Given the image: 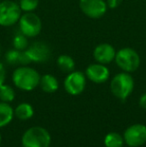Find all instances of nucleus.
I'll return each instance as SVG.
<instances>
[{
    "label": "nucleus",
    "mask_w": 146,
    "mask_h": 147,
    "mask_svg": "<svg viewBox=\"0 0 146 147\" xmlns=\"http://www.w3.org/2000/svg\"><path fill=\"white\" fill-rule=\"evenodd\" d=\"M40 74L34 68L27 65H21L17 67L12 74V81L14 85L20 90L31 91L39 86Z\"/></svg>",
    "instance_id": "obj_1"
},
{
    "label": "nucleus",
    "mask_w": 146,
    "mask_h": 147,
    "mask_svg": "<svg viewBox=\"0 0 146 147\" xmlns=\"http://www.w3.org/2000/svg\"><path fill=\"white\" fill-rule=\"evenodd\" d=\"M134 89V80L130 73L120 72L112 78L110 82L111 93L120 100L127 99Z\"/></svg>",
    "instance_id": "obj_2"
},
{
    "label": "nucleus",
    "mask_w": 146,
    "mask_h": 147,
    "mask_svg": "<svg viewBox=\"0 0 146 147\" xmlns=\"http://www.w3.org/2000/svg\"><path fill=\"white\" fill-rule=\"evenodd\" d=\"M51 136L45 128L33 126L27 129L21 138L22 147H49Z\"/></svg>",
    "instance_id": "obj_3"
},
{
    "label": "nucleus",
    "mask_w": 146,
    "mask_h": 147,
    "mask_svg": "<svg viewBox=\"0 0 146 147\" xmlns=\"http://www.w3.org/2000/svg\"><path fill=\"white\" fill-rule=\"evenodd\" d=\"M114 61L122 71L127 73L136 71L140 66V56L131 47H124L116 51Z\"/></svg>",
    "instance_id": "obj_4"
},
{
    "label": "nucleus",
    "mask_w": 146,
    "mask_h": 147,
    "mask_svg": "<svg viewBox=\"0 0 146 147\" xmlns=\"http://www.w3.org/2000/svg\"><path fill=\"white\" fill-rule=\"evenodd\" d=\"M22 15V10L17 2L3 0L0 2V26L10 27L18 23Z\"/></svg>",
    "instance_id": "obj_5"
},
{
    "label": "nucleus",
    "mask_w": 146,
    "mask_h": 147,
    "mask_svg": "<svg viewBox=\"0 0 146 147\" xmlns=\"http://www.w3.org/2000/svg\"><path fill=\"white\" fill-rule=\"evenodd\" d=\"M18 24L19 31H21L28 38L38 36L42 30V21L34 12H24L20 17Z\"/></svg>",
    "instance_id": "obj_6"
},
{
    "label": "nucleus",
    "mask_w": 146,
    "mask_h": 147,
    "mask_svg": "<svg viewBox=\"0 0 146 147\" xmlns=\"http://www.w3.org/2000/svg\"><path fill=\"white\" fill-rule=\"evenodd\" d=\"M79 8L84 15L91 19H99L107 12L105 0H79Z\"/></svg>",
    "instance_id": "obj_7"
},
{
    "label": "nucleus",
    "mask_w": 146,
    "mask_h": 147,
    "mask_svg": "<svg viewBox=\"0 0 146 147\" xmlns=\"http://www.w3.org/2000/svg\"><path fill=\"white\" fill-rule=\"evenodd\" d=\"M123 139L130 147L143 145L146 142V126L143 124H133L129 126L124 131Z\"/></svg>",
    "instance_id": "obj_8"
},
{
    "label": "nucleus",
    "mask_w": 146,
    "mask_h": 147,
    "mask_svg": "<svg viewBox=\"0 0 146 147\" xmlns=\"http://www.w3.org/2000/svg\"><path fill=\"white\" fill-rule=\"evenodd\" d=\"M25 52L28 58L31 61V63L32 62L44 63L47 60L50 59L51 55H52L49 45L45 42H41V41H37V42H34L31 45H29L25 49Z\"/></svg>",
    "instance_id": "obj_9"
},
{
    "label": "nucleus",
    "mask_w": 146,
    "mask_h": 147,
    "mask_svg": "<svg viewBox=\"0 0 146 147\" xmlns=\"http://www.w3.org/2000/svg\"><path fill=\"white\" fill-rule=\"evenodd\" d=\"M86 86V75L80 71H72L68 73L64 80V88L70 95L76 96L81 94Z\"/></svg>",
    "instance_id": "obj_10"
},
{
    "label": "nucleus",
    "mask_w": 146,
    "mask_h": 147,
    "mask_svg": "<svg viewBox=\"0 0 146 147\" xmlns=\"http://www.w3.org/2000/svg\"><path fill=\"white\" fill-rule=\"evenodd\" d=\"M85 75L86 78H88L93 83L101 84L109 79L110 71L106 65L96 62V63L90 64L86 68Z\"/></svg>",
    "instance_id": "obj_11"
},
{
    "label": "nucleus",
    "mask_w": 146,
    "mask_h": 147,
    "mask_svg": "<svg viewBox=\"0 0 146 147\" xmlns=\"http://www.w3.org/2000/svg\"><path fill=\"white\" fill-rule=\"evenodd\" d=\"M116 50L109 43H100L94 48L93 57L97 63L101 64H109L114 61Z\"/></svg>",
    "instance_id": "obj_12"
},
{
    "label": "nucleus",
    "mask_w": 146,
    "mask_h": 147,
    "mask_svg": "<svg viewBox=\"0 0 146 147\" xmlns=\"http://www.w3.org/2000/svg\"><path fill=\"white\" fill-rule=\"evenodd\" d=\"M5 61L10 65H28L31 63L25 50H17L13 48L8 50L5 54Z\"/></svg>",
    "instance_id": "obj_13"
},
{
    "label": "nucleus",
    "mask_w": 146,
    "mask_h": 147,
    "mask_svg": "<svg viewBox=\"0 0 146 147\" xmlns=\"http://www.w3.org/2000/svg\"><path fill=\"white\" fill-rule=\"evenodd\" d=\"M39 86L44 92L53 93L58 89L59 83L57 78L54 75H52V74H44L43 76H41Z\"/></svg>",
    "instance_id": "obj_14"
},
{
    "label": "nucleus",
    "mask_w": 146,
    "mask_h": 147,
    "mask_svg": "<svg viewBox=\"0 0 146 147\" xmlns=\"http://www.w3.org/2000/svg\"><path fill=\"white\" fill-rule=\"evenodd\" d=\"M14 116V109L9 103L0 102V128L5 127L10 123Z\"/></svg>",
    "instance_id": "obj_15"
},
{
    "label": "nucleus",
    "mask_w": 146,
    "mask_h": 147,
    "mask_svg": "<svg viewBox=\"0 0 146 147\" xmlns=\"http://www.w3.org/2000/svg\"><path fill=\"white\" fill-rule=\"evenodd\" d=\"M57 66L64 73H70L74 71L75 68V61L71 56L66 54L59 55L57 58Z\"/></svg>",
    "instance_id": "obj_16"
},
{
    "label": "nucleus",
    "mask_w": 146,
    "mask_h": 147,
    "mask_svg": "<svg viewBox=\"0 0 146 147\" xmlns=\"http://www.w3.org/2000/svg\"><path fill=\"white\" fill-rule=\"evenodd\" d=\"M34 114L33 107L28 103H21L14 109V115L20 120H28Z\"/></svg>",
    "instance_id": "obj_17"
},
{
    "label": "nucleus",
    "mask_w": 146,
    "mask_h": 147,
    "mask_svg": "<svg viewBox=\"0 0 146 147\" xmlns=\"http://www.w3.org/2000/svg\"><path fill=\"white\" fill-rule=\"evenodd\" d=\"M124 144L123 136L117 132H109L104 138L105 147H122Z\"/></svg>",
    "instance_id": "obj_18"
},
{
    "label": "nucleus",
    "mask_w": 146,
    "mask_h": 147,
    "mask_svg": "<svg viewBox=\"0 0 146 147\" xmlns=\"http://www.w3.org/2000/svg\"><path fill=\"white\" fill-rule=\"evenodd\" d=\"M12 44H13V48L17 49V50H25L29 44H28V37H26L21 31H17L14 34L13 39H12Z\"/></svg>",
    "instance_id": "obj_19"
},
{
    "label": "nucleus",
    "mask_w": 146,
    "mask_h": 147,
    "mask_svg": "<svg viewBox=\"0 0 146 147\" xmlns=\"http://www.w3.org/2000/svg\"><path fill=\"white\" fill-rule=\"evenodd\" d=\"M14 99H15V91L11 86L6 84L0 86V101L10 103Z\"/></svg>",
    "instance_id": "obj_20"
},
{
    "label": "nucleus",
    "mask_w": 146,
    "mask_h": 147,
    "mask_svg": "<svg viewBox=\"0 0 146 147\" xmlns=\"http://www.w3.org/2000/svg\"><path fill=\"white\" fill-rule=\"evenodd\" d=\"M18 4L22 12H34L39 5V0H19Z\"/></svg>",
    "instance_id": "obj_21"
},
{
    "label": "nucleus",
    "mask_w": 146,
    "mask_h": 147,
    "mask_svg": "<svg viewBox=\"0 0 146 147\" xmlns=\"http://www.w3.org/2000/svg\"><path fill=\"white\" fill-rule=\"evenodd\" d=\"M121 3H122V0H106L107 7L110 9H116L117 7L120 6Z\"/></svg>",
    "instance_id": "obj_22"
},
{
    "label": "nucleus",
    "mask_w": 146,
    "mask_h": 147,
    "mask_svg": "<svg viewBox=\"0 0 146 147\" xmlns=\"http://www.w3.org/2000/svg\"><path fill=\"white\" fill-rule=\"evenodd\" d=\"M6 79V69L3 63L0 62V86L3 85Z\"/></svg>",
    "instance_id": "obj_23"
},
{
    "label": "nucleus",
    "mask_w": 146,
    "mask_h": 147,
    "mask_svg": "<svg viewBox=\"0 0 146 147\" xmlns=\"http://www.w3.org/2000/svg\"><path fill=\"white\" fill-rule=\"evenodd\" d=\"M139 105H140L141 108L146 109V93L140 97V99H139Z\"/></svg>",
    "instance_id": "obj_24"
},
{
    "label": "nucleus",
    "mask_w": 146,
    "mask_h": 147,
    "mask_svg": "<svg viewBox=\"0 0 146 147\" xmlns=\"http://www.w3.org/2000/svg\"><path fill=\"white\" fill-rule=\"evenodd\" d=\"M1 141H2V137H1V134H0V145H1Z\"/></svg>",
    "instance_id": "obj_25"
},
{
    "label": "nucleus",
    "mask_w": 146,
    "mask_h": 147,
    "mask_svg": "<svg viewBox=\"0 0 146 147\" xmlns=\"http://www.w3.org/2000/svg\"><path fill=\"white\" fill-rule=\"evenodd\" d=\"M0 52H1V45H0Z\"/></svg>",
    "instance_id": "obj_26"
}]
</instances>
